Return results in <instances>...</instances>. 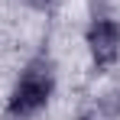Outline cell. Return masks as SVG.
<instances>
[{"instance_id":"obj_3","label":"cell","mask_w":120,"mask_h":120,"mask_svg":"<svg viewBox=\"0 0 120 120\" xmlns=\"http://www.w3.org/2000/svg\"><path fill=\"white\" fill-rule=\"evenodd\" d=\"M98 114L104 120H120V91H107V94H101L98 98Z\"/></svg>"},{"instance_id":"obj_1","label":"cell","mask_w":120,"mask_h":120,"mask_svg":"<svg viewBox=\"0 0 120 120\" xmlns=\"http://www.w3.org/2000/svg\"><path fill=\"white\" fill-rule=\"evenodd\" d=\"M55 91V71L49 59H33L20 71V78L13 84L10 98H7V117L10 120H29L39 110H45V104L52 101Z\"/></svg>"},{"instance_id":"obj_2","label":"cell","mask_w":120,"mask_h":120,"mask_svg":"<svg viewBox=\"0 0 120 120\" xmlns=\"http://www.w3.org/2000/svg\"><path fill=\"white\" fill-rule=\"evenodd\" d=\"M84 45L91 52V62L98 68H110L120 59V23L110 16H94L88 33H84Z\"/></svg>"}]
</instances>
